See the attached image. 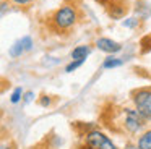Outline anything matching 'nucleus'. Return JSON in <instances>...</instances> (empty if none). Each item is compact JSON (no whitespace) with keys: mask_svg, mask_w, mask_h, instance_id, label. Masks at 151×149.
Here are the masks:
<instances>
[{"mask_svg":"<svg viewBox=\"0 0 151 149\" xmlns=\"http://www.w3.org/2000/svg\"><path fill=\"white\" fill-rule=\"evenodd\" d=\"M89 52H91V49L88 45H78L72 50V58L73 60H85L89 55Z\"/></svg>","mask_w":151,"mask_h":149,"instance_id":"nucleus-7","label":"nucleus"},{"mask_svg":"<svg viewBox=\"0 0 151 149\" xmlns=\"http://www.w3.org/2000/svg\"><path fill=\"white\" fill-rule=\"evenodd\" d=\"M33 97H34V92H26L24 94V104H28V102H31V100H33Z\"/></svg>","mask_w":151,"mask_h":149,"instance_id":"nucleus-17","label":"nucleus"},{"mask_svg":"<svg viewBox=\"0 0 151 149\" xmlns=\"http://www.w3.org/2000/svg\"><path fill=\"white\" fill-rule=\"evenodd\" d=\"M21 44H23L24 50H29V49L33 47V41H31V37H29V36H24V37L21 39Z\"/></svg>","mask_w":151,"mask_h":149,"instance_id":"nucleus-14","label":"nucleus"},{"mask_svg":"<svg viewBox=\"0 0 151 149\" xmlns=\"http://www.w3.org/2000/svg\"><path fill=\"white\" fill-rule=\"evenodd\" d=\"M83 62H85V60H73L72 63H68V65L65 67V71H67V73H72L73 70H76L78 67H81Z\"/></svg>","mask_w":151,"mask_h":149,"instance_id":"nucleus-11","label":"nucleus"},{"mask_svg":"<svg viewBox=\"0 0 151 149\" xmlns=\"http://www.w3.org/2000/svg\"><path fill=\"white\" fill-rule=\"evenodd\" d=\"M81 19L83 13L80 11L78 6L62 5L47 13L42 18V24L49 31V34L57 36V37H67L76 29Z\"/></svg>","mask_w":151,"mask_h":149,"instance_id":"nucleus-1","label":"nucleus"},{"mask_svg":"<svg viewBox=\"0 0 151 149\" xmlns=\"http://www.w3.org/2000/svg\"><path fill=\"white\" fill-rule=\"evenodd\" d=\"M23 52H24V47H23V44H21V41H18L10 47V52H8V54H10L12 57H20Z\"/></svg>","mask_w":151,"mask_h":149,"instance_id":"nucleus-10","label":"nucleus"},{"mask_svg":"<svg viewBox=\"0 0 151 149\" xmlns=\"http://www.w3.org/2000/svg\"><path fill=\"white\" fill-rule=\"evenodd\" d=\"M39 104L42 107H47V105H50V97L49 96H42V99L39 100Z\"/></svg>","mask_w":151,"mask_h":149,"instance_id":"nucleus-16","label":"nucleus"},{"mask_svg":"<svg viewBox=\"0 0 151 149\" xmlns=\"http://www.w3.org/2000/svg\"><path fill=\"white\" fill-rule=\"evenodd\" d=\"M127 149H138V146H130V144H128Z\"/></svg>","mask_w":151,"mask_h":149,"instance_id":"nucleus-19","label":"nucleus"},{"mask_svg":"<svg viewBox=\"0 0 151 149\" xmlns=\"http://www.w3.org/2000/svg\"><path fill=\"white\" fill-rule=\"evenodd\" d=\"M104 10L111 19H122L130 11V2L128 0H107Z\"/></svg>","mask_w":151,"mask_h":149,"instance_id":"nucleus-5","label":"nucleus"},{"mask_svg":"<svg viewBox=\"0 0 151 149\" xmlns=\"http://www.w3.org/2000/svg\"><path fill=\"white\" fill-rule=\"evenodd\" d=\"M21 96H23V89H21V87H17V89L13 91V94H12V97H10V100L13 104H17L18 100L21 99Z\"/></svg>","mask_w":151,"mask_h":149,"instance_id":"nucleus-13","label":"nucleus"},{"mask_svg":"<svg viewBox=\"0 0 151 149\" xmlns=\"http://www.w3.org/2000/svg\"><path fill=\"white\" fill-rule=\"evenodd\" d=\"M119 123L122 125V130L127 133H138L146 123V118L141 115L138 110L133 109H122L120 110V118H119Z\"/></svg>","mask_w":151,"mask_h":149,"instance_id":"nucleus-2","label":"nucleus"},{"mask_svg":"<svg viewBox=\"0 0 151 149\" xmlns=\"http://www.w3.org/2000/svg\"><path fill=\"white\" fill-rule=\"evenodd\" d=\"M86 149H117V146L99 130H89L85 135Z\"/></svg>","mask_w":151,"mask_h":149,"instance_id":"nucleus-3","label":"nucleus"},{"mask_svg":"<svg viewBox=\"0 0 151 149\" xmlns=\"http://www.w3.org/2000/svg\"><path fill=\"white\" fill-rule=\"evenodd\" d=\"M2 149H12V148L8 144H2Z\"/></svg>","mask_w":151,"mask_h":149,"instance_id":"nucleus-20","label":"nucleus"},{"mask_svg":"<svg viewBox=\"0 0 151 149\" xmlns=\"http://www.w3.org/2000/svg\"><path fill=\"white\" fill-rule=\"evenodd\" d=\"M124 65V60H120V58H115V57H109L104 60V63H102V67L104 68H117V67H122Z\"/></svg>","mask_w":151,"mask_h":149,"instance_id":"nucleus-9","label":"nucleus"},{"mask_svg":"<svg viewBox=\"0 0 151 149\" xmlns=\"http://www.w3.org/2000/svg\"><path fill=\"white\" fill-rule=\"evenodd\" d=\"M132 100H133V104H135L138 112H140L146 120H151V89L150 87L133 91Z\"/></svg>","mask_w":151,"mask_h":149,"instance_id":"nucleus-4","label":"nucleus"},{"mask_svg":"<svg viewBox=\"0 0 151 149\" xmlns=\"http://www.w3.org/2000/svg\"><path fill=\"white\" fill-rule=\"evenodd\" d=\"M10 2L15 3V5H18V6H29L34 0H10Z\"/></svg>","mask_w":151,"mask_h":149,"instance_id":"nucleus-15","label":"nucleus"},{"mask_svg":"<svg viewBox=\"0 0 151 149\" xmlns=\"http://www.w3.org/2000/svg\"><path fill=\"white\" fill-rule=\"evenodd\" d=\"M138 24H140V18H128L124 21L125 28H138Z\"/></svg>","mask_w":151,"mask_h":149,"instance_id":"nucleus-12","label":"nucleus"},{"mask_svg":"<svg viewBox=\"0 0 151 149\" xmlns=\"http://www.w3.org/2000/svg\"><path fill=\"white\" fill-rule=\"evenodd\" d=\"M96 2H98V3H99V5H102V6H104V5H106V3H107V0H96Z\"/></svg>","mask_w":151,"mask_h":149,"instance_id":"nucleus-18","label":"nucleus"},{"mask_svg":"<svg viewBox=\"0 0 151 149\" xmlns=\"http://www.w3.org/2000/svg\"><path fill=\"white\" fill-rule=\"evenodd\" d=\"M94 44H96V47H98L99 50L107 52V54H117V52L122 50V45L119 44V42L109 39V37H98Z\"/></svg>","mask_w":151,"mask_h":149,"instance_id":"nucleus-6","label":"nucleus"},{"mask_svg":"<svg viewBox=\"0 0 151 149\" xmlns=\"http://www.w3.org/2000/svg\"><path fill=\"white\" fill-rule=\"evenodd\" d=\"M137 146H138V149H151V130H146L138 138Z\"/></svg>","mask_w":151,"mask_h":149,"instance_id":"nucleus-8","label":"nucleus"}]
</instances>
